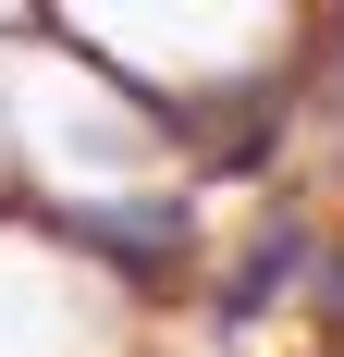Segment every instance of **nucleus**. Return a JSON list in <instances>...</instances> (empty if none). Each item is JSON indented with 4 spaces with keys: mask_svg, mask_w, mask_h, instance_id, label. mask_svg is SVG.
Listing matches in <instances>:
<instances>
[{
    "mask_svg": "<svg viewBox=\"0 0 344 357\" xmlns=\"http://www.w3.org/2000/svg\"><path fill=\"white\" fill-rule=\"evenodd\" d=\"M295 259H308L295 234H258V247H246V271H234L221 296H209V321H221V333H246V321H258V308L283 296V271H295Z\"/></svg>",
    "mask_w": 344,
    "mask_h": 357,
    "instance_id": "nucleus-1",
    "label": "nucleus"
},
{
    "mask_svg": "<svg viewBox=\"0 0 344 357\" xmlns=\"http://www.w3.org/2000/svg\"><path fill=\"white\" fill-rule=\"evenodd\" d=\"M332 284H344V259H332ZM332 321H344V296H332Z\"/></svg>",
    "mask_w": 344,
    "mask_h": 357,
    "instance_id": "nucleus-2",
    "label": "nucleus"
}]
</instances>
